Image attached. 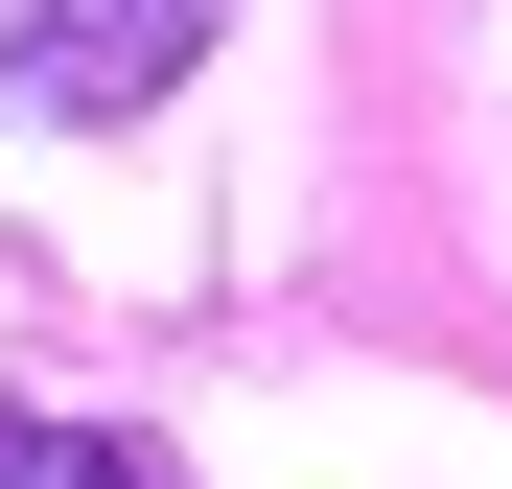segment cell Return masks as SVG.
<instances>
[{
	"label": "cell",
	"instance_id": "cell-1",
	"mask_svg": "<svg viewBox=\"0 0 512 489\" xmlns=\"http://www.w3.org/2000/svg\"><path fill=\"white\" fill-rule=\"evenodd\" d=\"M233 0H0V117H140L187 94Z\"/></svg>",
	"mask_w": 512,
	"mask_h": 489
},
{
	"label": "cell",
	"instance_id": "cell-2",
	"mask_svg": "<svg viewBox=\"0 0 512 489\" xmlns=\"http://www.w3.org/2000/svg\"><path fill=\"white\" fill-rule=\"evenodd\" d=\"M24 489H163V443H24Z\"/></svg>",
	"mask_w": 512,
	"mask_h": 489
}]
</instances>
